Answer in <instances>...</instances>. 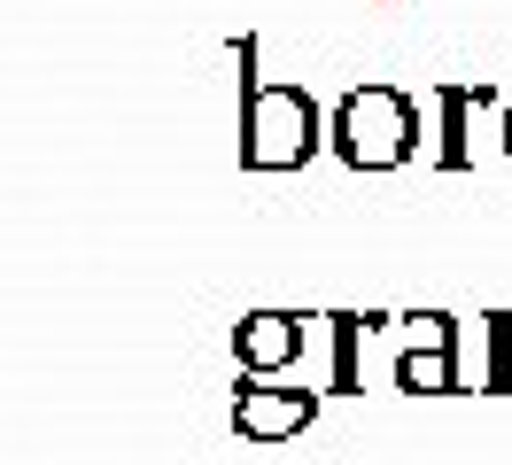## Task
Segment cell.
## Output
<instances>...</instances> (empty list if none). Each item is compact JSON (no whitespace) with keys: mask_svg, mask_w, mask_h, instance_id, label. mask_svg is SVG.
I'll use <instances>...</instances> for the list:
<instances>
[{"mask_svg":"<svg viewBox=\"0 0 512 465\" xmlns=\"http://www.w3.org/2000/svg\"><path fill=\"white\" fill-rule=\"evenodd\" d=\"M404 326V349H396V388L404 396H458L466 372H458V318L443 310H419V318H396Z\"/></svg>","mask_w":512,"mask_h":465,"instance_id":"cell-3","label":"cell"},{"mask_svg":"<svg viewBox=\"0 0 512 465\" xmlns=\"http://www.w3.org/2000/svg\"><path fill=\"white\" fill-rule=\"evenodd\" d=\"M319 396L326 388H272V380H249L233 388V434L241 442H288L319 419Z\"/></svg>","mask_w":512,"mask_h":465,"instance_id":"cell-4","label":"cell"},{"mask_svg":"<svg viewBox=\"0 0 512 465\" xmlns=\"http://www.w3.org/2000/svg\"><path fill=\"white\" fill-rule=\"evenodd\" d=\"M427 101H435V163H443V171H466V163H474V117H497L505 93L443 78V86H427Z\"/></svg>","mask_w":512,"mask_h":465,"instance_id":"cell-5","label":"cell"},{"mask_svg":"<svg viewBox=\"0 0 512 465\" xmlns=\"http://www.w3.org/2000/svg\"><path fill=\"white\" fill-rule=\"evenodd\" d=\"M233 365L249 380H280L288 365H303V318L295 310H249L233 326Z\"/></svg>","mask_w":512,"mask_h":465,"instance_id":"cell-6","label":"cell"},{"mask_svg":"<svg viewBox=\"0 0 512 465\" xmlns=\"http://www.w3.org/2000/svg\"><path fill=\"white\" fill-rule=\"evenodd\" d=\"M497 140H505V155H512V101L497 109Z\"/></svg>","mask_w":512,"mask_h":465,"instance_id":"cell-9","label":"cell"},{"mask_svg":"<svg viewBox=\"0 0 512 465\" xmlns=\"http://www.w3.org/2000/svg\"><path fill=\"white\" fill-rule=\"evenodd\" d=\"M233 62H241V163H249V171H303V163L326 148L319 101L303 86H288V78H256V39L249 31L233 39Z\"/></svg>","mask_w":512,"mask_h":465,"instance_id":"cell-1","label":"cell"},{"mask_svg":"<svg viewBox=\"0 0 512 465\" xmlns=\"http://www.w3.org/2000/svg\"><path fill=\"white\" fill-rule=\"evenodd\" d=\"M326 148L342 155L350 171H396V163H412L419 155V101L404 86H350L334 101V117H326Z\"/></svg>","mask_w":512,"mask_h":465,"instance_id":"cell-2","label":"cell"},{"mask_svg":"<svg viewBox=\"0 0 512 465\" xmlns=\"http://www.w3.org/2000/svg\"><path fill=\"white\" fill-rule=\"evenodd\" d=\"M489 396H512V310H489Z\"/></svg>","mask_w":512,"mask_h":465,"instance_id":"cell-8","label":"cell"},{"mask_svg":"<svg viewBox=\"0 0 512 465\" xmlns=\"http://www.w3.org/2000/svg\"><path fill=\"white\" fill-rule=\"evenodd\" d=\"M326 334H334V372H326V396H365V372H357V357H365V341L381 334L388 318H373V310H334V318H319Z\"/></svg>","mask_w":512,"mask_h":465,"instance_id":"cell-7","label":"cell"}]
</instances>
